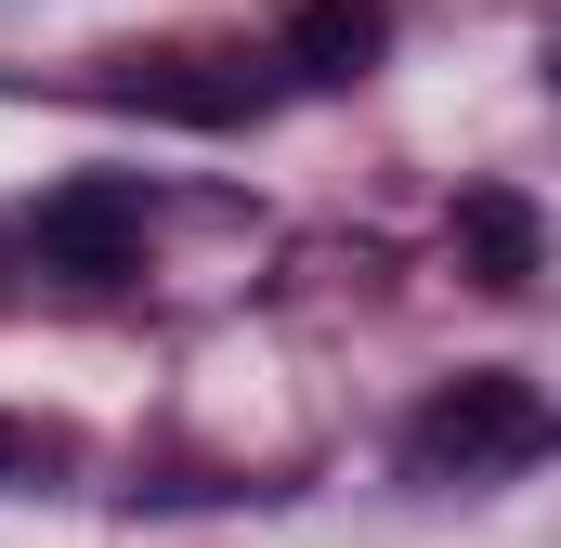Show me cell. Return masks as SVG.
Listing matches in <instances>:
<instances>
[{
  "label": "cell",
  "mask_w": 561,
  "mask_h": 548,
  "mask_svg": "<svg viewBox=\"0 0 561 548\" xmlns=\"http://www.w3.org/2000/svg\"><path fill=\"white\" fill-rule=\"evenodd\" d=\"M549 444V406H536V379H510V366H470V379H444L419 418H405V470L419 483H496V470H523Z\"/></svg>",
  "instance_id": "obj_1"
},
{
  "label": "cell",
  "mask_w": 561,
  "mask_h": 548,
  "mask_svg": "<svg viewBox=\"0 0 561 548\" xmlns=\"http://www.w3.org/2000/svg\"><path fill=\"white\" fill-rule=\"evenodd\" d=\"M144 236H157V196H144L131 170H79V183H53L39 222H26L39 274H66V287H131Z\"/></svg>",
  "instance_id": "obj_2"
},
{
  "label": "cell",
  "mask_w": 561,
  "mask_h": 548,
  "mask_svg": "<svg viewBox=\"0 0 561 548\" xmlns=\"http://www.w3.org/2000/svg\"><path fill=\"white\" fill-rule=\"evenodd\" d=\"M105 92H118V105H157V118H196V132L262 118L249 53H118V66H105Z\"/></svg>",
  "instance_id": "obj_3"
},
{
  "label": "cell",
  "mask_w": 561,
  "mask_h": 548,
  "mask_svg": "<svg viewBox=\"0 0 561 548\" xmlns=\"http://www.w3.org/2000/svg\"><path fill=\"white\" fill-rule=\"evenodd\" d=\"M457 274L496 287V300H523L549 274V222H536L523 183H457Z\"/></svg>",
  "instance_id": "obj_4"
},
{
  "label": "cell",
  "mask_w": 561,
  "mask_h": 548,
  "mask_svg": "<svg viewBox=\"0 0 561 548\" xmlns=\"http://www.w3.org/2000/svg\"><path fill=\"white\" fill-rule=\"evenodd\" d=\"M379 53H392V0H287L275 66L300 79V92H353Z\"/></svg>",
  "instance_id": "obj_5"
},
{
  "label": "cell",
  "mask_w": 561,
  "mask_h": 548,
  "mask_svg": "<svg viewBox=\"0 0 561 548\" xmlns=\"http://www.w3.org/2000/svg\"><path fill=\"white\" fill-rule=\"evenodd\" d=\"M39 470H66V431H39V418H0V483H39Z\"/></svg>",
  "instance_id": "obj_6"
},
{
  "label": "cell",
  "mask_w": 561,
  "mask_h": 548,
  "mask_svg": "<svg viewBox=\"0 0 561 548\" xmlns=\"http://www.w3.org/2000/svg\"><path fill=\"white\" fill-rule=\"evenodd\" d=\"M549 79H561V53H549Z\"/></svg>",
  "instance_id": "obj_7"
}]
</instances>
